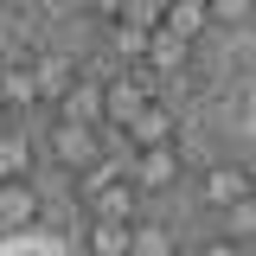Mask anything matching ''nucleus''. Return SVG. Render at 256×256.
Masks as SVG:
<instances>
[{
    "label": "nucleus",
    "instance_id": "1",
    "mask_svg": "<svg viewBox=\"0 0 256 256\" xmlns=\"http://www.w3.org/2000/svg\"><path fill=\"white\" fill-rule=\"evenodd\" d=\"M96 148H102V134H96L90 122H70V116L52 122V154H58L70 173H90V166H96Z\"/></svg>",
    "mask_w": 256,
    "mask_h": 256
},
{
    "label": "nucleus",
    "instance_id": "2",
    "mask_svg": "<svg viewBox=\"0 0 256 256\" xmlns=\"http://www.w3.org/2000/svg\"><path fill=\"white\" fill-rule=\"evenodd\" d=\"M122 134L134 141V154H148V148H173V116H166L154 96H148V102L134 109V122H128Z\"/></svg>",
    "mask_w": 256,
    "mask_h": 256
},
{
    "label": "nucleus",
    "instance_id": "3",
    "mask_svg": "<svg viewBox=\"0 0 256 256\" xmlns=\"http://www.w3.org/2000/svg\"><path fill=\"white\" fill-rule=\"evenodd\" d=\"M205 26H212L205 0H166V6H160V32H166V38H180V45H192Z\"/></svg>",
    "mask_w": 256,
    "mask_h": 256
},
{
    "label": "nucleus",
    "instance_id": "4",
    "mask_svg": "<svg viewBox=\"0 0 256 256\" xmlns=\"http://www.w3.org/2000/svg\"><path fill=\"white\" fill-rule=\"evenodd\" d=\"M70 90H77V70L64 58H38L32 64V96H38V102H64Z\"/></svg>",
    "mask_w": 256,
    "mask_h": 256
},
{
    "label": "nucleus",
    "instance_id": "5",
    "mask_svg": "<svg viewBox=\"0 0 256 256\" xmlns=\"http://www.w3.org/2000/svg\"><path fill=\"white\" fill-rule=\"evenodd\" d=\"M180 180V154L173 148H148L141 166H134V186H173Z\"/></svg>",
    "mask_w": 256,
    "mask_h": 256
},
{
    "label": "nucleus",
    "instance_id": "6",
    "mask_svg": "<svg viewBox=\"0 0 256 256\" xmlns=\"http://www.w3.org/2000/svg\"><path fill=\"white\" fill-rule=\"evenodd\" d=\"M90 250H96V256H128V250H134V230H128V218H96Z\"/></svg>",
    "mask_w": 256,
    "mask_h": 256
},
{
    "label": "nucleus",
    "instance_id": "7",
    "mask_svg": "<svg viewBox=\"0 0 256 256\" xmlns=\"http://www.w3.org/2000/svg\"><path fill=\"white\" fill-rule=\"evenodd\" d=\"M141 102H148V96L134 90V84H109V90H102V122L128 128V122H134V109H141Z\"/></svg>",
    "mask_w": 256,
    "mask_h": 256
},
{
    "label": "nucleus",
    "instance_id": "8",
    "mask_svg": "<svg viewBox=\"0 0 256 256\" xmlns=\"http://www.w3.org/2000/svg\"><path fill=\"white\" fill-rule=\"evenodd\" d=\"M32 218V186L26 180H0V224H26Z\"/></svg>",
    "mask_w": 256,
    "mask_h": 256
},
{
    "label": "nucleus",
    "instance_id": "9",
    "mask_svg": "<svg viewBox=\"0 0 256 256\" xmlns=\"http://www.w3.org/2000/svg\"><path fill=\"white\" fill-rule=\"evenodd\" d=\"M224 230L244 244V237H256V192H237L230 205H224Z\"/></svg>",
    "mask_w": 256,
    "mask_h": 256
},
{
    "label": "nucleus",
    "instance_id": "10",
    "mask_svg": "<svg viewBox=\"0 0 256 256\" xmlns=\"http://www.w3.org/2000/svg\"><path fill=\"white\" fill-rule=\"evenodd\" d=\"M0 180H26V141L20 134L0 141Z\"/></svg>",
    "mask_w": 256,
    "mask_h": 256
},
{
    "label": "nucleus",
    "instance_id": "11",
    "mask_svg": "<svg viewBox=\"0 0 256 256\" xmlns=\"http://www.w3.org/2000/svg\"><path fill=\"white\" fill-rule=\"evenodd\" d=\"M205 13H212L218 26H244V20L256 13V0H205Z\"/></svg>",
    "mask_w": 256,
    "mask_h": 256
},
{
    "label": "nucleus",
    "instance_id": "12",
    "mask_svg": "<svg viewBox=\"0 0 256 256\" xmlns=\"http://www.w3.org/2000/svg\"><path fill=\"white\" fill-rule=\"evenodd\" d=\"M205 192H212L218 205H230L237 192H250V180H244V173H205Z\"/></svg>",
    "mask_w": 256,
    "mask_h": 256
},
{
    "label": "nucleus",
    "instance_id": "13",
    "mask_svg": "<svg viewBox=\"0 0 256 256\" xmlns=\"http://www.w3.org/2000/svg\"><path fill=\"white\" fill-rule=\"evenodd\" d=\"M166 230H134V256H166Z\"/></svg>",
    "mask_w": 256,
    "mask_h": 256
},
{
    "label": "nucleus",
    "instance_id": "14",
    "mask_svg": "<svg viewBox=\"0 0 256 256\" xmlns=\"http://www.w3.org/2000/svg\"><path fill=\"white\" fill-rule=\"evenodd\" d=\"M198 256H244V250H237V237H218V244H205Z\"/></svg>",
    "mask_w": 256,
    "mask_h": 256
}]
</instances>
